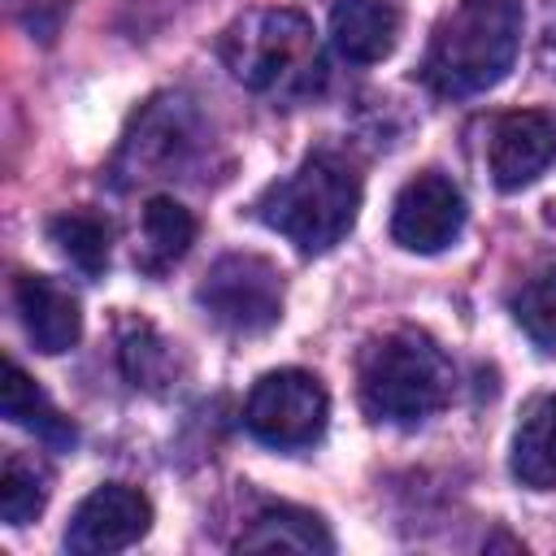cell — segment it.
I'll return each instance as SVG.
<instances>
[{
  "label": "cell",
  "instance_id": "obj_1",
  "mask_svg": "<svg viewBox=\"0 0 556 556\" xmlns=\"http://www.w3.org/2000/svg\"><path fill=\"white\" fill-rule=\"evenodd\" d=\"M521 22V0H456L430 35L421 78L439 96L491 91L517 61Z\"/></svg>",
  "mask_w": 556,
  "mask_h": 556
},
{
  "label": "cell",
  "instance_id": "obj_2",
  "mask_svg": "<svg viewBox=\"0 0 556 556\" xmlns=\"http://www.w3.org/2000/svg\"><path fill=\"white\" fill-rule=\"evenodd\" d=\"M217 52L235 83L269 100H304L326 83L317 30L295 9H252L235 17Z\"/></svg>",
  "mask_w": 556,
  "mask_h": 556
},
{
  "label": "cell",
  "instance_id": "obj_3",
  "mask_svg": "<svg viewBox=\"0 0 556 556\" xmlns=\"http://www.w3.org/2000/svg\"><path fill=\"white\" fill-rule=\"evenodd\" d=\"M356 391H361V408L374 421L421 426L447 408L456 391V369L426 330L400 326L361 352Z\"/></svg>",
  "mask_w": 556,
  "mask_h": 556
},
{
  "label": "cell",
  "instance_id": "obj_4",
  "mask_svg": "<svg viewBox=\"0 0 556 556\" xmlns=\"http://www.w3.org/2000/svg\"><path fill=\"white\" fill-rule=\"evenodd\" d=\"M361 213V174L339 152L304 156L287 178L269 182L256 200V217L278 230L295 252L321 256L348 239Z\"/></svg>",
  "mask_w": 556,
  "mask_h": 556
},
{
  "label": "cell",
  "instance_id": "obj_5",
  "mask_svg": "<svg viewBox=\"0 0 556 556\" xmlns=\"http://www.w3.org/2000/svg\"><path fill=\"white\" fill-rule=\"evenodd\" d=\"M204 139H208L204 122L187 96H156L135 113L109 174L122 191H130L139 182L182 178L200 161Z\"/></svg>",
  "mask_w": 556,
  "mask_h": 556
},
{
  "label": "cell",
  "instance_id": "obj_6",
  "mask_svg": "<svg viewBox=\"0 0 556 556\" xmlns=\"http://www.w3.org/2000/svg\"><path fill=\"white\" fill-rule=\"evenodd\" d=\"M200 308L230 334H265L282 321V269L256 252H226L195 291Z\"/></svg>",
  "mask_w": 556,
  "mask_h": 556
},
{
  "label": "cell",
  "instance_id": "obj_7",
  "mask_svg": "<svg viewBox=\"0 0 556 556\" xmlns=\"http://www.w3.org/2000/svg\"><path fill=\"white\" fill-rule=\"evenodd\" d=\"M326 421H330V395H326L321 378L308 369L261 374L243 404L248 434L278 452L313 447L326 434Z\"/></svg>",
  "mask_w": 556,
  "mask_h": 556
},
{
  "label": "cell",
  "instance_id": "obj_8",
  "mask_svg": "<svg viewBox=\"0 0 556 556\" xmlns=\"http://www.w3.org/2000/svg\"><path fill=\"white\" fill-rule=\"evenodd\" d=\"M460 230H465V195L452 178H443L439 169H426L400 187L391 204V239L404 252L434 256L452 248Z\"/></svg>",
  "mask_w": 556,
  "mask_h": 556
},
{
  "label": "cell",
  "instance_id": "obj_9",
  "mask_svg": "<svg viewBox=\"0 0 556 556\" xmlns=\"http://www.w3.org/2000/svg\"><path fill=\"white\" fill-rule=\"evenodd\" d=\"M148 530H152V500L139 486L104 482L74 508L65 526V552H78V556L126 552Z\"/></svg>",
  "mask_w": 556,
  "mask_h": 556
},
{
  "label": "cell",
  "instance_id": "obj_10",
  "mask_svg": "<svg viewBox=\"0 0 556 556\" xmlns=\"http://www.w3.org/2000/svg\"><path fill=\"white\" fill-rule=\"evenodd\" d=\"M556 161V113L517 109L491 122L486 135V169L500 191H521Z\"/></svg>",
  "mask_w": 556,
  "mask_h": 556
},
{
  "label": "cell",
  "instance_id": "obj_11",
  "mask_svg": "<svg viewBox=\"0 0 556 556\" xmlns=\"http://www.w3.org/2000/svg\"><path fill=\"white\" fill-rule=\"evenodd\" d=\"M13 304L22 317L26 339L35 343V352L43 356H61L78 343L83 334V308L74 300L70 287H61L48 274H22L13 282Z\"/></svg>",
  "mask_w": 556,
  "mask_h": 556
},
{
  "label": "cell",
  "instance_id": "obj_12",
  "mask_svg": "<svg viewBox=\"0 0 556 556\" xmlns=\"http://www.w3.org/2000/svg\"><path fill=\"white\" fill-rule=\"evenodd\" d=\"M404 26L400 0H339L330 9V39L343 61L352 65H378L395 52Z\"/></svg>",
  "mask_w": 556,
  "mask_h": 556
},
{
  "label": "cell",
  "instance_id": "obj_13",
  "mask_svg": "<svg viewBox=\"0 0 556 556\" xmlns=\"http://www.w3.org/2000/svg\"><path fill=\"white\" fill-rule=\"evenodd\" d=\"M235 547L239 552H304V556L321 552L326 556V552H334V539L317 513H308L300 504H265L248 521V530L235 539Z\"/></svg>",
  "mask_w": 556,
  "mask_h": 556
},
{
  "label": "cell",
  "instance_id": "obj_14",
  "mask_svg": "<svg viewBox=\"0 0 556 556\" xmlns=\"http://www.w3.org/2000/svg\"><path fill=\"white\" fill-rule=\"evenodd\" d=\"M195 243V217L191 208H182L174 195H152L143 204V222H139V239H135V265L152 278L169 274L187 248Z\"/></svg>",
  "mask_w": 556,
  "mask_h": 556
},
{
  "label": "cell",
  "instance_id": "obj_15",
  "mask_svg": "<svg viewBox=\"0 0 556 556\" xmlns=\"http://www.w3.org/2000/svg\"><path fill=\"white\" fill-rule=\"evenodd\" d=\"M513 478L530 491H556V391L521 413L513 434Z\"/></svg>",
  "mask_w": 556,
  "mask_h": 556
},
{
  "label": "cell",
  "instance_id": "obj_16",
  "mask_svg": "<svg viewBox=\"0 0 556 556\" xmlns=\"http://www.w3.org/2000/svg\"><path fill=\"white\" fill-rule=\"evenodd\" d=\"M0 413L13 421V426H26L35 430L43 443L52 447H74V421L65 413L52 408V400L39 391V382L17 365V361H4V382H0Z\"/></svg>",
  "mask_w": 556,
  "mask_h": 556
},
{
  "label": "cell",
  "instance_id": "obj_17",
  "mask_svg": "<svg viewBox=\"0 0 556 556\" xmlns=\"http://www.w3.org/2000/svg\"><path fill=\"white\" fill-rule=\"evenodd\" d=\"M48 235L52 243L61 248V256L83 269L87 278H100L109 269V243H113V230L100 213H87V208H70L61 217L48 222Z\"/></svg>",
  "mask_w": 556,
  "mask_h": 556
},
{
  "label": "cell",
  "instance_id": "obj_18",
  "mask_svg": "<svg viewBox=\"0 0 556 556\" xmlns=\"http://www.w3.org/2000/svg\"><path fill=\"white\" fill-rule=\"evenodd\" d=\"M48 465L26 456V452H9L4 456V469H0V517L9 526H26L43 513L48 504Z\"/></svg>",
  "mask_w": 556,
  "mask_h": 556
},
{
  "label": "cell",
  "instance_id": "obj_19",
  "mask_svg": "<svg viewBox=\"0 0 556 556\" xmlns=\"http://www.w3.org/2000/svg\"><path fill=\"white\" fill-rule=\"evenodd\" d=\"M513 317L517 326L530 334L534 348L556 356V261H547L543 269H534L517 295H513Z\"/></svg>",
  "mask_w": 556,
  "mask_h": 556
},
{
  "label": "cell",
  "instance_id": "obj_20",
  "mask_svg": "<svg viewBox=\"0 0 556 556\" xmlns=\"http://www.w3.org/2000/svg\"><path fill=\"white\" fill-rule=\"evenodd\" d=\"M122 369H126V378H130L135 387L156 391V387H165L169 374H174V352H169L165 339H156L152 326H135V330L122 339Z\"/></svg>",
  "mask_w": 556,
  "mask_h": 556
}]
</instances>
